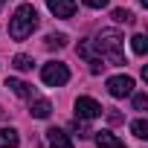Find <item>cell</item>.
<instances>
[{
	"label": "cell",
	"instance_id": "1",
	"mask_svg": "<svg viewBox=\"0 0 148 148\" xmlns=\"http://www.w3.org/2000/svg\"><path fill=\"white\" fill-rule=\"evenodd\" d=\"M93 47L99 49V58H108L113 67H122V64H125V52H122L125 38H122L116 29H102V32L96 35Z\"/></svg>",
	"mask_w": 148,
	"mask_h": 148
},
{
	"label": "cell",
	"instance_id": "2",
	"mask_svg": "<svg viewBox=\"0 0 148 148\" xmlns=\"http://www.w3.org/2000/svg\"><path fill=\"white\" fill-rule=\"evenodd\" d=\"M35 29H38V12H35V6H32V3L18 6V12H15L12 21H9V35H12L15 41H26Z\"/></svg>",
	"mask_w": 148,
	"mask_h": 148
},
{
	"label": "cell",
	"instance_id": "3",
	"mask_svg": "<svg viewBox=\"0 0 148 148\" xmlns=\"http://www.w3.org/2000/svg\"><path fill=\"white\" fill-rule=\"evenodd\" d=\"M41 79H44V84H49V87H61V84L70 82V70H67V64H61V61H47V64L41 67Z\"/></svg>",
	"mask_w": 148,
	"mask_h": 148
},
{
	"label": "cell",
	"instance_id": "4",
	"mask_svg": "<svg viewBox=\"0 0 148 148\" xmlns=\"http://www.w3.org/2000/svg\"><path fill=\"white\" fill-rule=\"evenodd\" d=\"M108 93L113 99H125L134 93V79L131 76H110L108 79Z\"/></svg>",
	"mask_w": 148,
	"mask_h": 148
},
{
	"label": "cell",
	"instance_id": "5",
	"mask_svg": "<svg viewBox=\"0 0 148 148\" xmlns=\"http://www.w3.org/2000/svg\"><path fill=\"white\" fill-rule=\"evenodd\" d=\"M102 105L96 102V99H90V96H79L76 99V119H96V116H102Z\"/></svg>",
	"mask_w": 148,
	"mask_h": 148
},
{
	"label": "cell",
	"instance_id": "6",
	"mask_svg": "<svg viewBox=\"0 0 148 148\" xmlns=\"http://www.w3.org/2000/svg\"><path fill=\"white\" fill-rule=\"evenodd\" d=\"M47 6L55 18H73L76 15V0H47Z\"/></svg>",
	"mask_w": 148,
	"mask_h": 148
},
{
	"label": "cell",
	"instance_id": "7",
	"mask_svg": "<svg viewBox=\"0 0 148 148\" xmlns=\"http://www.w3.org/2000/svg\"><path fill=\"white\" fill-rule=\"evenodd\" d=\"M47 142H49V148H73L70 136H67L61 128H49V131H47Z\"/></svg>",
	"mask_w": 148,
	"mask_h": 148
},
{
	"label": "cell",
	"instance_id": "8",
	"mask_svg": "<svg viewBox=\"0 0 148 148\" xmlns=\"http://www.w3.org/2000/svg\"><path fill=\"white\" fill-rule=\"evenodd\" d=\"M96 145H99V148H125V142H122L119 136H113L110 131H99V134H96Z\"/></svg>",
	"mask_w": 148,
	"mask_h": 148
},
{
	"label": "cell",
	"instance_id": "9",
	"mask_svg": "<svg viewBox=\"0 0 148 148\" xmlns=\"http://www.w3.org/2000/svg\"><path fill=\"white\" fill-rule=\"evenodd\" d=\"M6 87H9L15 96H21V99H29V96H32V84H26V82H21V79H6Z\"/></svg>",
	"mask_w": 148,
	"mask_h": 148
},
{
	"label": "cell",
	"instance_id": "10",
	"mask_svg": "<svg viewBox=\"0 0 148 148\" xmlns=\"http://www.w3.org/2000/svg\"><path fill=\"white\" fill-rule=\"evenodd\" d=\"M29 113H32L35 119H47V116L52 113V105H49L47 99H35V102L29 105Z\"/></svg>",
	"mask_w": 148,
	"mask_h": 148
},
{
	"label": "cell",
	"instance_id": "11",
	"mask_svg": "<svg viewBox=\"0 0 148 148\" xmlns=\"http://www.w3.org/2000/svg\"><path fill=\"white\" fill-rule=\"evenodd\" d=\"M21 136L15 128H0V148H18Z\"/></svg>",
	"mask_w": 148,
	"mask_h": 148
},
{
	"label": "cell",
	"instance_id": "12",
	"mask_svg": "<svg viewBox=\"0 0 148 148\" xmlns=\"http://www.w3.org/2000/svg\"><path fill=\"white\" fill-rule=\"evenodd\" d=\"M79 55L87 58V64H90V61H99V55H96V49H93V41H79Z\"/></svg>",
	"mask_w": 148,
	"mask_h": 148
},
{
	"label": "cell",
	"instance_id": "13",
	"mask_svg": "<svg viewBox=\"0 0 148 148\" xmlns=\"http://www.w3.org/2000/svg\"><path fill=\"white\" fill-rule=\"evenodd\" d=\"M131 131H134V136H136V139H148V122H145V119L131 122Z\"/></svg>",
	"mask_w": 148,
	"mask_h": 148
},
{
	"label": "cell",
	"instance_id": "14",
	"mask_svg": "<svg viewBox=\"0 0 148 148\" xmlns=\"http://www.w3.org/2000/svg\"><path fill=\"white\" fill-rule=\"evenodd\" d=\"M131 49H134L136 55H145V49H148V41H145V35H134V38H131Z\"/></svg>",
	"mask_w": 148,
	"mask_h": 148
},
{
	"label": "cell",
	"instance_id": "15",
	"mask_svg": "<svg viewBox=\"0 0 148 148\" xmlns=\"http://www.w3.org/2000/svg\"><path fill=\"white\" fill-rule=\"evenodd\" d=\"M32 64H35V61H32V55H23V52H21V55H15V70L26 73V70H32Z\"/></svg>",
	"mask_w": 148,
	"mask_h": 148
},
{
	"label": "cell",
	"instance_id": "16",
	"mask_svg": "<svg viewBox=\"0 0 148 148\" xmlns=\"http://www.w3.org/2000/svg\"><path fill=\"white\" fill-rule=\"evenodd\" d=\"M110 18H113L116 23H134V15H131L128 9H113V12H110Z\"/></svg>",
	"mask_w": 148,
	"mask_h": 148
},
{
	"label": "cell",
	"instance_id": "17",
	"mask_svg": "<svg viewBox=\"0 0 148 148\" xmlns=\"http://www.w3.org/2000/svg\"><path fill=\"white\" fill-rule=\"evenodd\" d=\"M44 44H47L49 49H61V47L67 44V35H61V32H58V35H47V41H44Z\"/></svg>",
	"mask_w": 148,
	"mask_h": 148
},
{
	"label": "cell",
	"instance_id": "18",
	"mask_svg": "<svg viewBox=\"0 0 148 148\" xmlns=\"http://www.w3.org/2000/svg\"><path fill=\"white\" fill-rule=\"evenodd\" d=\"M73 131H76L79 136H90V128H87V119H76V122H73Z\"/></svg>",
	"mask_w": 148,
	"mask_h": 148
},
{
	"label": "cell",
	"instance_id": "19",
	"mask_svg": "<svg viewBox=\"0 0 148 148\" xmlns=\"http://www.w3.org/2000/svg\"><path fill=\"white\" fill-rule=\"evenodd\" d=\"M134 96V110H145L148 108V96L145 93H131Z\"/></svg>",
	"mask_w": 148,
	"mask_h": 148
},
{
	"label": "cell",
	"instance_id": "20",
	"mask_svg": "<svg viewBox=\"0 0 148 148\" xmlns=\"http://www.w3.org/2000/svg\"><path fill=\"white\" fill-rule=\"evenodd\" d=\"M84 6H90V9H105L108 0H84Z\"/></svg>",
	"mask_w": 148,
	"mask_h": 148
},
{
	"label": "cell",
	"instance_id": "21",
	"mask_svg": "<svg viewBox=\"0 0 148 148\" xmlns=\"http://www.w3.org/2000/svg\"><path fill=\"white\" fill-rule=\"evenodd\" d=\"M108 119H110V122L116 125V122H122V113H116V110H110V113H108Z\"/></svg>",
	"mask_w": 148,
	"mask_h": 148
},
{
	"label": "cell",
	"instance_id": "22",
	"mask_svg": "<svg viewBox=\"0 0 148 148\" xmlns=\"http://www.w3.org/2000/svg\"><path fill=\"white\" fill-rule=\"evenodd\" d=\"M139 3H142V6H148V0H139Z\"/></svg>",
	"mask_w": 148,
	"mask_h": 148
},
{
	"label": "cell",
	"instance_id": "23",
	"mask_svg": "<svg viewBox=\"0 0 148 148\" xmlns=\"http://www.w3.org/2000/svg\"><path fill=\"white\" fill-rule=\"evenodd\" d=\"M3 3H6V0H0V6H3Z\"/></svg>",
	"mask_w": 148,
	"mask_h": 148
}]
</instances>
